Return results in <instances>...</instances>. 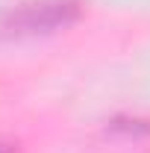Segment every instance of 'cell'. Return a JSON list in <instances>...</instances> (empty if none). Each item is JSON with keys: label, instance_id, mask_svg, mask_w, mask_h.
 Masks as SVG:
<instances>
[{"label": "cell", "instance_id": "cell-1", "mask_svg": "<svg viewBox=\"0 0 150 153\" xmlns=\"http://www.w3.org/2000/svg\"><path fill=\"white\" fill-rule=\"evenodd\" d=\"M79 15L74 0H38L24 3L0 15V38H33L50 36L56 30L71 27Z\"/></svg>", "mask_w": 150, "mask_h": 153}, {"label": "cell", "instance_id": "cell-2", "mask_svg": "<svg viewBox=\"0 0 150 153\" xmlns=\"http://www.w3.org/2000/svg\"><path fill=\"white\" fill-rule=\"evenodd\" d=\"M0 153H9V150H6V147H0Z\"/></svg>", "mask_w": 150, "mask_h": 153}]
</instances>
